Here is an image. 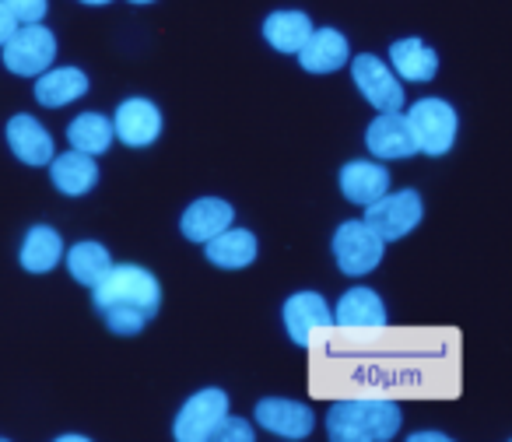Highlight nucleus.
I'll list each match as a JSON object with an SVG mask.
<instances>
[{
	"label": "nucleus",
	"instance_id": "1",
	"mask_svg": "<svg viewBox=\"0 0 512 442\" xmlns=\"http://www.w3.org/2000/svg\"><path fill=\"white\" fill-rule=\"evenodd\" d=\"M92 302L116 337H137L162 306V288L137 264H113L92 285Z\"/></svg>",
	"mask_w": 512,
	"mask_h": 442
},
{
	"label": "nucleus",
	"instance_id": "2",
	"mask_svg": "<svg viewBox=\"0 0 512 442\" xmlns=\"http://www.w3.org/2000/svg\"><path fill=\"white\" fill-rule=\"evenodd\" d=\"M404 411L386 397L337 400L327 411V435L334 442H386L400 432Z\"/></svg>",
	"mask_w": 512,
	"mask_h": 442
},
{
	"label": "nucleus",
	"instance_id": "3",
	"mask_svg": "<svg viewBox=\"0 0 512 442\" xmlns=\"http://www.w3.org/2000/svg\"><path fill=\"white\" fill-rule=\"evenodd\" d=\"M425 218V204H421L418 190H386L383 197H376L372 204H365V221L383 243H400L404 236H411Z\"/></svg>",
	"mask_w": 512,
	"mask_h": 442
},
{
	"label": "nucleus",
	"instance_id": "4",
	"mask_svg": "<svg viewBox=\"0 0 512 442\" xmlns=\"http://www.w3.org/2000/svg\"><path fill=\"white\" fill-rule=\"evenodd\" d=\"M407 127L421 155H446L456 144V109L446 99H418L407 109Z\"/></svg>",
	"mask_w": 512,
	"mask_h": 442
},
{
	"label": "nucleus",
	"instance_id": "5",
	"mask_svg": "<svg viewBox=\"0 0 512 442\" xmlns=\"http://www.w3.org/2000/svg\"><path fill=\"white\" fill-rule=\"evenodd\" d=\"M57 60V36L43 22L18 25L4 43V67L18 78H39Z\"/></svg>",
	"mask_w": 512,
	"mask_h": 442
},
{
	"label": "nucleus",
	"instance_id": "6",
	"mask_svg": "<svg viewBox=\"0 0 512 442\" xmlns=\"http://www.w3.org/2000/svg\"><path fill=\"white\" fill-rule=\"evenodd\" d=\"M386 243L369 229L365 218L341 221L334 232V260L348 278H362V274L376 271L383 264Z\"/></svg>",
	"mask_w": 512,
	"mask_h": 442
},
{
	"label": "nucleus",
	"instance_id": "7",
	"mask_svg": "<svg viewBox=\"0 0 512 442\" xmlns=\"http://www.w3.org/2000/svg\"><path fill=\"white\" fill-rule=\"evenodd\" d=\"M225 414H228V393L218 390V386H207V390H197L179 407L172 435L179 442H207Z\"/></svg>",
	"mask_w": 512,
	"mask_h": 442
},
{
	"label": "nucleus",
	"instance_id": "8",
	"mask_svg": "<svg viewBox=\"0 0 512 442\" xmlns=\"http://www.w3.org/2000/svg\"><path fill=\"white\" fill-rule=\"evenodd\" d=\"M351 64V81L362 92L365 102L379 109V113H393V109L404 106V88H400V78L372 53H362V57L348 60Z\"/></svg>",
	"mask_w": 512,
	"mask_h": 442
},
{
	"label": "nucleus",
	"instance_id": "9",
	"mask_svg": "<svg viewBox=\"0 0 512 442\" xmlns=\"http://www.w3.org/2000/svg\"><path fill=\"white\" fill-rule=\"evenodd\" d=\"M365 148H369L376 158H383V162L418 155V144H414L411 127H407V116L400 113V109L379 113L376 120L369 123V130H365Z\"/></svg>",
	"mask_w": 512,
	"mask_h": 442
},
{
	"label": "nucleus",
	"instance_id": "10",
	"mask_svg": "<svg viewBox=\"0 0 512 442\" xmlns=\"http://www.w3.org/2000/svg\"><path fill=\"white\" fill-rule=\"evenodd\" d=\"M162 134V113L148 99H127L120 102L113 120V137H120L127 148H148Z\"/></svg>",
	"mask_w": 512,
	"mask_h": 442
},
{
	"label": "nucleus",
	"instance_id": "11",
	"mask_svg": "<svg viewBox=\"0 0 512 442\" xmlns=\"http://www.w3.org/2000/svg\"><path fill=\"white\" fill-rule=\"evenodd\" d=\"M256 421H260L267 432L281 435V439H306L316 425L313 407L302 404V400H285V397L260 400V404H256Z\"/></svg>",
	"mask_w": 512,
	"mask_h": 442
},
{
	"label": "nucleus",
	"instance_id": "12",
	"mask_svg": "<svg viewBox=\"0 0 512 442\" xmlns=\"http://www.w3.org/2000/svg\"><path fill=\"white\" fill-rule=\"evenodd\" d=\"M285 330H288V337H292L299 348H309L313 344V334L316 330H327L330 323V306H327V299L323 295H316V292H295L292 299L285 302Z\"/></svg>",
	"mask_w": 512,
	"mask_h": 442
},
{
	"label": "nucleus",
	"instance_id": "13",
	"mask_svg": "<svg viewBox=\"0 0 512 442\" xmlns=\"http://www.w3.org/2000/svg\"><path fill=\"white\" fill-rule=\"evenodd\" d=\"M8 148L25 165H50V158L57 155L50 130L29 113H18L8 120Z\"/></svg>",
	"mask_w": 512,
	"mask_h": 442
},
{
	"label": "nucleus",
	"instance_id": "14",
	"mask_svg": "<svg viewBox=\"0 0 512 442\" xmlns=\"http://www.w3.org/2000/svg\"><path fill=\"white\" fill-rule=\"evenodd\" d=\"M295 57H299V64L306 67L309 74H334L351 60V46H348V39H344V32L313 29Z\"/></svg>",
	"mask_w": 512,
	"mask_h": 442
},
{
	"label": "nucleus",
	"instance_id": "15",
	"mask_svg": "<svg viewBox=\"0 0 512 442\" xmlns=\"http://www.w3.org/2000/svg\"><path fill=\"white\" fill-rule=\"evenodd\" d=\"M235 221V207L221 197H200L179 218V232H183L190 243H207L211 236H218L221 229H228Z\"/></svg>",
	"mask_w": 512,
	"mask_h": 442
},
{
	"label": "nucleus",
	"instance_id": "16",
	"mask_svg": "<svg viewBox=\"0 0 512 442\" xmlns=\"http://www.w3.org/2000/svg\"><path fill=\"white\" fill-rule=\"evenodd\" d=\"M330 320L344 330H383L386 327V306L372 288H351L341 295Z\"/></svg>",
	"mask_w": 512,
	"mask_h": 442
},
{
	"label": "nucleus",
	"instance_id": "17",
	"mask_svg": "<svg viewBox=\"0 0 512 442\" xmlns=\"http://www.w3.org/2000/svg\"><path fill=\"white\" fill-rule=\"evenodd\" d=\"M50 179L64 197H85L95 183H99V165L95 155L85 151H64V155L50 158Z\"/></svg>",
	"mask_w": 512,
	"mask_h": 442
},
{
	"label": "nucleus",
	"instance_id": "18",
	"mask_svg": "<svg viewBox=\"0 0 512 442\" xmlns=\"http://www.w3.org/2000/svg\"><path fill=\"white\" fill-rule=\"evenodd\" d=\"M260 253V243L249 229H221L218 236H211L204 243V257L211 260L214 267H225V271H239V267H249Z\"/></svg>",
	"mask_w": 512,
	"mask_h": 442
},
{
	"label": "nucleus",
	"instance_id": "19",
	"mask_svg": "<svg viewBox=\"0 0 512 442\" xmlns=\"http://www.w3.org/2000/svg\"><path fill=\"white\" fill-rule=\"evenodd\" d=\"M341 193L351 200V204H372L376 197H383L390 190V172L379 162H365V158H355L341 169Z\"/></svg>",
	"mask_w": 512,
	"mask_h": 442
},
{
	"label": "nucleus",
	"instance_id": "20",
	"mask_svg": "<svg viewBox=\"0 0 512 442\" xmlns=\"http://www.w3.org/2000/svg\"><path fill=\"white\" fill-rule=\"evenodd\" d=\"M390 64H393V74H397L400 81H411V85H425V81H432L435 71H439L435 50L414 36L397 39V43L390 46Z\"/></svg>",
	"mask_w": 512,
	"mask_h": 442
},
{
	"label": "nucleus",
	"instance_id": "21",
	"mask_svg": "<svg viewBox=\"0 0 512 442\" xmlns=\"http://www.w3.org/2000/svg\"><path fill=\"white\" fill-rule=\"evenodd\" d=\"M36 102L46 109H60L67 102L81 99L88 92V74L78 71V67H53V71H43L36 81Z\"/></svg>",
	"mask_w": 512,
	"mask_h": 442
},
{
	"label": "nucleus",
	"instance_id": "22",
	"mask_svg": "<svg viewBox=\"0 0 512 442\" xmlns=\"http://www.w3.org/2000/svg\"><path fill=\"white\" fill-rule=\"evenodd\" d=\"M18 257H22V267L29 274H46L64 260V239H60V232L50 229V225H32V229L25 232V243Z\"/></svg>",
	"mask_w": 512,
	"mask_h": 442
},
{
	"label": "nucleus",
	"instance_id": "23",
	"mask_svg": "<svg viewBox=\"0 0 512 442\" xmlns=\"http://www.w3.org/2000/svg\"><path fill=\"white\" fill-rule=\"evenodd\" d=\"M313 32V18L306 11H274L264 22V39L278 53H299Z\"/></svg>",
	"mask_w": 512,
	"mask_h": 442
},
{
	"label": "nucleus",
	"instance_id": "24",
	"mask_svg": "<svg viewBox=\"0 0 512 442\" xmlns=\"http://www.w3.org/2000/svg\"><path fill=\"white\" fill-rule=\"evenodd\" d=\"M67 141L74 151H85V155H102L113 144V120H106L102 113H81L67 127Z\"/></svg>",
	"mask_w": 512,
	"mask_h": 442
},
{
	"label": "nucleus",
	"instance_id": "25",
	"mask_svg": "<svg viewBox=\"0 0 512 442\" xmlns=\"http://www.w3.org/2000/svg\"><path fill=\"white\" fill-rule=\"evenodd\" d=\"M109 267H113V257H109V250L102 243L85 239V243H78V246L67 250V271H71V278L85 288H92L95 281L109 271Z\"/></svg>",
	"mask_w": 512,
	"mask_h": 442
},
{
	"label": "nucleus",
	"instance_id": "26",
	"mask_svg": "<svg viewBox=\"0 0 512 442\" xmlns=\"http://www.w3.org/2000/svg\"><path fill=\"white\" fill-rule=\"evenodd\" d=\"M8 4V11L15 15L18 25H36L46 18V11H50V0H4Z\"/></svg>",
	"mask_w": 512,
	"mask_h": 442
},
{
	"label": "nucleus",
	"instance_id": "27",
	"mask_svg": "<svg viewBox=\"0 0 512 442\" xmlns=\"http://www.w3.org/2000/svg\"><path fill=\"white\" fill-rule=\"evenodd\" d=\"M211 439H218V442H253V425H249L246 418H232V414H225V418H221V425L214 428Z\"/></svg>",
	"mask_w": 512,
	"mask_h": 442
},
{
	"label": "nucleus",
	"instance_id": "28",
	"mask_svg": "<svg viewBox=\"0 0 512 442\" xmlns=\"http://www.w3.org/2000/svg\"><path fill=\"white\" fill-rule=\"evenodd\" d=\"M18 29V22H15V15H11L8 11V4H4V0H0V46L8 43L11 39V32Z\"/></svg>",
	"mask_w": 512,
	"mask_h": 442
},
{
	"label": "nucleus",
	"instance_id": "29",
	"mask_svg": "<svg viewBox=\"0 0 512 442\" xmlns=\"http://www.w3.org/2000/svg\"><path fill=\"white\" fill-rule=\"evenodd\" d=\"M411 442H449L446 432H414Z\"/></svg>",
	"mask_w": 512,
	"mask_h": 442
},
{
	"label": "nucleus",
	"instance_id": "30",
	"mask_svg": "<svg viewBox=\"0 0 512 442\" xmlns=\"http://www.w3.org/2000/svg\"><path fill=\"white\" fill-rule=\"evenodd\" d=\"M81 4H88V8H106V4H113V0H81Z\"/></svg>",
	"mask_w": 512,
	"mask_h": 442
},
{
	"label": "nucleus",
	"instance_id": "31",
	"mask_svg": "<svg viewBox=\"0 0 512 442\" xmlns=\"http://www.w3.org/2000/svg\"><path fill=\"white\" fill-rule=\"evenodd\" d=\"M127 4H155V0H127Z\"/></svg>",
	"mask_w": 512,
	"mask_h": 442
}]
</instances>
